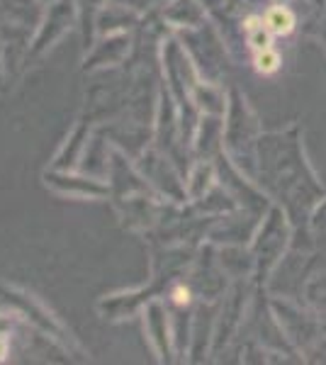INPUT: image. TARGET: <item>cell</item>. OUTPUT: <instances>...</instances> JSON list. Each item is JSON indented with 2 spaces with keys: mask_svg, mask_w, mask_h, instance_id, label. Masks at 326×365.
Wrapping results in <instances>:
<instances>
[{
  "mask_svg": "<svg viewBox=\"0 0 326 365\" xmlns=\"http://www.w3.org/2000/svg\"><path fill=\"white\" fill-rule=\"evenodd\" d=\"M302 302L312 307L317 314L326 317V273L312 275L302 285Z\"/></svg>",
  "mask_w": 326,
  "mask_h": 365,
  "instance_id": "6",
  "label": "cell"
},
{
  "mask_svg": "<svg viewBox=\"0 0 326 365\" xmlns=\"http://www.w3.org/2000/svg\"><path fill=\"white\" fill-rule=\"evenodd\" d=\"M310 225H312L314 234H326V192H324V197L317 202V207H314Z\"/></svg>",
  "mask_w": 326,
  "mask_h": 365,
  "instance_id": "9",
  "label": "cell"
},
{
  "mask_svg": "<svg viewBox=\"0 0 326 365\" xmlns=\"http://www.w3.org/2000/svg\"><path fill=\"white\" fill-rule=\"evenodd\" d=\"M324 334H326V322H324Z\"/></svg>",
  "mask_w": 326,
  "mask_h": 365,
  "instance_id": "12",
  "label": "cell"
},
{
  "mask_svg": "<svg viewBox=\"0 0 326 365\" xmlns=\"http://www.w3.org/2000/svg\"><path fill=\"white\" fill-rule=\"evenodd\" d=\"M256 182L272 200V205L285 210L295 229L290 251H314L310 220L317 202L324 197L326 185L319 180L307 158L305 132L297 122L285 129L260 134Z\"/></svg>",
  "mask_w": 326,
  "mask_h": 365,
  "instance_id": "1",
  "label": "cell"
},
{
  "mask_svg": "<svg viewBox=\"0 0 326 365\" xmlns=\"http://www.w3.org/2000/svg\"><path fill=\"white\" fill-rule=\"evenodd\" d=\"M310 37H314L319 42V46L326 51V5L324 8H319V15L312 20L310 25Z\"/></svg>",
  "mask_w": 326,
  "mask_h": 365,
  "instance_id": "8",
  "label": "cell"
},
{
  "mask_svg": "<svg viewBox=\"0 0 326 365\" xmlns=\"http://www.w3.org/2000/svg\"><path fill=\"white\" fill-rule=\"evenodd\" d=\"M3 356H5V339L0 336V358H3Z\"/></svg>",
  "mask_w": 326,
  "mask_h": 365,
  "instance_id": "11",
  "label": "cell"
},
{
  "mask_svg": "<svg viewBox=\"0 0 326 365\" xmlns=\"http://www.w3.org/2000/svg\"><path fill=\"white\" fill-rule=\"evenodd\" d=\"M270 307L275 314L277 324H280L285 339L292 344V349L300 353L302 358L312 356L319 341L324 339V319L307 304L295 302L292 297L285 295H270ZM307 361V358H305Z\"/></svg>",
  "mask_w": 326,
  "mask_h": 365,
  "instance_id": "4",
  "label": "cell"
},
{
  "mask_svg": "<svg viewBox=\"0 0 326 365\" xmlns=\"http://www.w3.org/2000/svg\"><path fill=\"white\" fill-rule=\"evenodd\" d=\"M260 122L251 105L239 91H231V108H229V154L234 158L236 168H241L248 178L256 180L258 170V139H260Z\"/></svg>",
  "mask_w": 326,
  "mask_h": 365,
  "instance_id": "3",
  "label": "cell"
},
{
  "mask_svg": "<svg viewBox=\"0 0 326 365\" xmlns=\"http://www.w3.org/2000/svg\"><path fill=\"white\" fill-rule=\"evenodd\" d=\"M173 299H175V304H188L190 302V290H188V287H183V285H178L175 290H173Z\"/></svg>",
  "mask_w": 326,
  "mask_h": 365,
  "instance_id": "10",
  "label": "cell"
},
{
  "mask_svg": "<svg viewBox=\"0 0 326 365\" xmlns=\"http://www.w3.org/2000/svg\"><path fill=\"white\" fill-rule=\"evenodd\" d=\"M251 63L253 68L258 71L260 76H272L282 68V56L275 46H268V49H260V51H253L251 56Z\"/></svg>",
  "mask_w": 326,
  "mask_h": 365,
  "instance_id": "7",
  "label": "cell"
},
{
  "mask_svg": "<svg viewBox=\"0 0 326 365\" xmlns=\"http://www.w3.org/2000/svg\"><path fill=\"white\" fill-rule=\"evenodd\" d=\"M263 22L275 39L277 37H290V34L297 29V15H295V10L290 8L287 3L270 5V8L263 13Z\"/></svg>",
  "mask_w": 326,
  "mask_h": 365,
  "instance_id": "5",
  "label": "cell"
},
{
  "mask_svg": "<svg viewBox=\"0 0 326 365\" xmlns=\"http://www.w3.org/2000/svg\"><path fill=\"white\" fill-rule=\"evenodd\" d=\"M292 225H290L287 215L282 207L272 205L265 212L263 222H260L256 237L251 241V253L256 258V270H253V282L258 287H268L275 268L282 263V258L290 253L292 246Z\"/></svg>",
  "mask_w": 326,
  "mask_h": 365,
  "instance_id": "2",
  "label": "cell"
}]
</instances>
